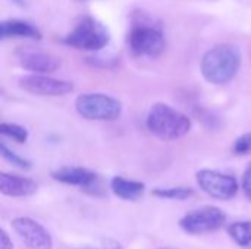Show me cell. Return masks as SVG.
<instances>
[{
	"label": "cell",
	"mask_w": 251,
	"mask_h": 249,
	"mask_svg": "<svg viewBox=\"0 0 251 249\" xmlns=\"http://www.w3.org/2000/svg\"><path fill=\"white\" fill-rule=\"evenodd\" d=\"M197 183L203 192L215 200L226 201L237 195L238 182L234 176L221 173L218 170L203 169L197 173Z\"/></svg>",
	"instance_id": "7"
},
{
	"label": "cell",
	"mask_w": 251,
	"mask_h": 249,
	"mask_svg": "<svg viewBox=\"0 0 251 249\" xmlns=\"http://www.w3.org/2000/svg\"><path fill=\"white\" fill-rule=\"evenodd\" d=\"M76 112L88 120H116L122 113L119 100L100 92H87L75 100Z\"/></svg>",
	"instance_id": "3"
},
{
	"label": "cell",
	"mask_w": 251,
	"mask_h": 249,
	"mask_svg": "<svg viewBox=\"0 0 251 249\" xmlns=\"http://www.w3.org/2000/svg\"><path fill=\"white\" fill-rule=\"evenodd\" d=\"M241 68V53L232 44H221L204 53L200 69L204 79L215 85L232 81Z\"/></svg>",
	"instance_id": "1"
},
{
	"label": "cell",
	"mask_w": 251,
	"mask_h": 249,
	"mask_svg": "<svg viewBox=\"0 0 251 249\" xmlns=\"http://www.w3.org/2000/svg\"><path fill=\"white\" fill-rule=\"evenodd\" d=\"M232 151H234V154H237V156H244V154L250 153L251 132L246 134V135H243V136H240V138L234 142V145H232Z\"/></svg>",
	"instance_id": "19"
},
{
	"label": "cell",
	"mask_w": 251,
	"mask_h": 249,
	"mask_svg": "<svg viewBox=\"0 0 251 249\" xmlns=\"http://www.w3.org/2000/svg\"><path fill=\"white\" fill-rule=\"evenodd\" d=\"M82 249H122V247L115 241H106V242H103V244H100L97 247H88V248Z\"/></svg>",
	"instance_id": "22"
},
{
	"label": "cell",
	"mask_w": 251,
	"mask_h": 249,
	"mask_svg": "<svg viewBox=\"0 0 251 249\" xmlns=\"http://www.w3.org/2000/svg\"><path fill=\"white\" fill-rule=\"evenodd\" d=\"M128 44L134 54L153 57L165 48V35L154 25L140 23L132 26L128 35Z\"/></svg>",
	"instance_id": "6"
},
{
	"label": "cell",
	"mask_w": 251,
	"mask_h": 249,
	"mask_svg": "<svg viewBox=\"0 0 251 249\" xmlns=\"http://www.w3.org/2000/svg\"><path fill=\"white\" fill-rule=\"evenodd\" d=\"M16 235L29 249H53V238L50 232L31 217H16L12 220Z\"/></svg>",
	"instance_id": "8"
},
{
	"label": "cell",
	"mask_w": 251,
	"mask_h": 249,
	"mask_svg": "<svg viewBox=\"0 0 251 249\" xmlns=\"http://www.w3.org/2000/svg\"><path fill=\"white\" fill-rule=\"evenodd\" d=\"M12 1H15V3H18L19 6H24V4H25V0H12Z\"/></svg>",
	"instance_id": "23"
},
{
	"label": "cell",
	"mask_w": 251,
	"mask_h": 249,
	"mask_svg": "<svg viewBox=\"0 0 251 249\" xmlns=\"http://www.w3.org/2000/svg\"><path fill=\"white\" fill-rule=\"evenodd\" d=\"M0 249H13L12 239L9 238L4 229H0Z\"/></svg>",
	"instance_id": "21"
},
{
	"label": "cell",
	"mask_w": 251,
	"mask_h": 249,
	"mask_svg": "<svg viewBox=\"0 0 251 249\" xmlns=\"http://www.w3.org/2000/svg\"><path fill=\"white\" fill-rule=\"evenodd\" d=\"M0 132L3 135L15 139L16 142H25L28 139V131L19 125H15V123H1Z\"/></svg>",
	"instance_id": "17"
},
{
	"label": "cell",
	"mask_w": 251,
	"mask_h": 249,
	"mask_svg": "<svg viewBox=\"0 0 251 249\" xmlns=\"http://www.w3.org/2000/svg\"><path fill=\"white\" fill-rule=\"evenodd\" d=\"M18 59H19V65L31 72L50 73L59 68V59L38 50L21 48L18 51Z\"/></svg>",
	"instance_id": "10"
},
{
	"label": "cell",
	"mask_w": 251,
	"mask_h": 249,
	"mask_svg": "<svg viewBox=\"0 0 251 249\" xmlns=\"http://www.w3.org/2000/svg\"><path fill=\"white\" fill-rule=\"evenodd\" d=\"M243 189H244L247 198L251 200V163L247 166L244 176H243Z\"/></svg>",
	"instance_id": "20"
},
{
	"label": "cell",
	"mask_w": 251,
	"mask_h": 249,
	"mask_svg": "<svg viewBox=\"0 0 251 249\" xmlns=\"http://www.w3.org/2000/svg\"><path fill=\"white\" fill-rule=\"evenodd\" d=\"M226 222V214L216 207L206 205L203 208L187 213L179 220V227L188 235H206L219 230Z\"/></svg>",
	"instance_id": "5"
},
{
	"label": "cell",
	"mask_w": 251,
	"mask_h": 249,
	"mask_svg": "<svg viewBox=\"0 0 251 249\" xmlns=\"http://www.w3.org/2000/svg\"><path fill=\"white\" fill-rule=\"evenodd\" d=\"M65 43L78 48L96 51L107 45L109 32L106 28L93 18H84L75 28L65 37Z\"/></svg>",
	"instance_id": "4"
},
{
	"label": "cell",
	"mask_w": 251,
	"mask_h": 249,
	"mask_svg": "<svg viewBox=\"0 0 251 249\" xmlns=\"http://www.w3.org/2000/svg\"><path fill=\"white\" fill-rule=\"evenodd\" d=\"M0 35L3 40L6 38H32L41 40V32L31 25L29 22L19 19H9L0 23Z\"/></svg>",
	"instance_id": "13"
},
{
	"label": "cell",
	"mask_w": 251,
	"mask_h": 249,
	"mask_svg": "<svg viewBox=\"0 0 251 249\" xmlns=\"http://www.w3.org/2000/svg\"><path fill=\"white\" fill-rule=\"evenodd\" d=\"M19 85L26 92L35 95L59 97L74 91V84L63 79H56L47 75H26L19 79Z\"/></svg>",
	"instance_id": "9"
},
{
	"label": "cell",
	"mask_w": 251,
	"mask_h": 249,
	"mask_svg": "<svg viewBox=\"0 0 251 249\" xmlns=\"http://www.w3.org/2000/svg\"><path fill=\"white\" fill-rule=\"evenodd\" d=\"M38 185L28 178L10 175V173H0V192L6 197L12 198H22L31 197L37 192Z\"/></svg>",
	"instance_id": "12"
},
{
	"label": "cell",
	"mask_w": 251,
	"mask_h": 249,
	"mask_svg": "<svg viewBox=\"0 0 251 249\" xmlns=\"http://www.w3.org/2000/svg\"><path fill=\"white\" fill-rule=\"evenodd\" d=\"M51 178L56 182L65 183V185H72V186H79V188H93L97 183V175L85 167H60L57 170L51 172Z\"/></svg>",
	"instance_id": "11"
},
{
	"label": "cell",
	"mask_w": 251,
	"mask_h": 249,
	"mask_svg": "<svg viewBox=\"0 0 251 249\" xmlns=\"http://www.w3.org/2000/svg\"><path fill=\"white\" fill-rule=\"evenodd\" d=\"M163 249H175V248H163Z\"/></svg>",
	"instance_id": "24"
},
{
	"label": "cell",
	"mask_w": 251,
	"mask_h": 249,
	"mask_svg": "<svg viewBox=\"0 0 251 249\" xmlns=\"http://www.w3.org/2000/svg\"><path fill=\"white\" fill-rule=\"evenodd\" d=\"M157 198H165V200H188L190 197L194 195V191L187 186H176V188H156L151 192Z\"/></svg>",
	"instance_id": "16"
},
{
	"label": "cell",
	"mask_w": 251,
	"mask_h": 249,
	"mask_svg": "<svg viewBox=\"0 0 251 249\" xmlns=\"http://www.w3.org/2000/svg\"><path fill=\"white\" fill-rule=\"evenodd\" d=\"M228 235L241 248L251 249V222H235L228 227Z\"/></svg>",
	"instance_id": "15"
},
{
	"label": "cell",
	"mask_w": 251,
	"mask_h": 249,
	"mask_svg": "<svg viewBox=\"0 0 251 249\" xmlns=\"http://www.w3.org/2000/svg\"><path fill=\"white\" fill-rule=\"evenodd\" d=\"M110 189L121 200L135 201L140 197H143V194L146 191V185L138 181H131V179H125L122 176H115L110 182Z\"/></svg>",
	"instance_id": "14"
},
{
	"label": "cell",
	"mask_w": 251,
	"mask_h": 249,
	"mask_svg": "<svg viewBox=\"0 0 251 249\" xmlns=\"http://www.w3.org/2000/svg\"><path fill=\"white\" fill-rule=\"evenodd\" d=\"M0 151H1L3 158L7 160L9 163H12L13 166L19 167V169H31V163L26 158H24L19 154H16L15 151H12L10 148H7L4 142L0 144Z\"/></svg>",
	"instance_id": "18"
},
{
	"label": "cell",
	"mask_w": 251,
	"mask_h": 249,
	"mask_svg": "<svg viewBox=\"0 0 251 249\" xmlns=\"http://www.w3.org/2000/svg\"><path fill=\"white\" fill-rule=\"evenodd\" d=\"M147 128L163 141H175L190 132L191 119L168 104L157 103L147 114Z\"/></svg>",
	"instance_id": "2"
}]
</instances>
